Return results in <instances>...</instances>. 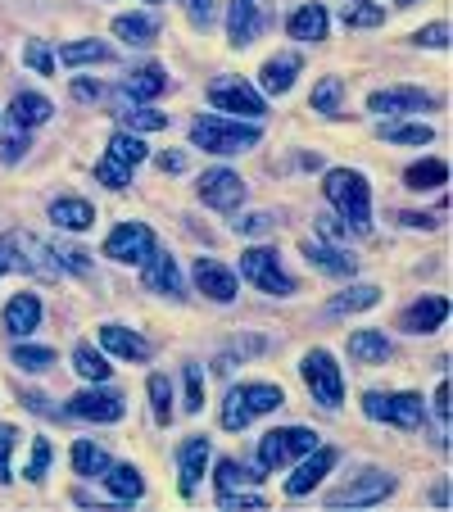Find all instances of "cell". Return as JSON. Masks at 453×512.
Segmentation results:
<instances>
[{"label":"cell","instance_id":"obj_1","mask_svg":"<svg viewBox=\"0 0 453 512\" xmlns=\"http://www.w3.org/2000/svg\"><path fill=\"white\" fill-rule=\"evenodd\" d=\"M322 191H327V200L336 204L345 232L363 236L367 227H372V191H367V177L363 173H354V168H331Z\"/></svg>","mask_w":453,"mask_h":512},{"label":"cell","instance_id":"obj_2","mask_svg":"<svg viewBox=\"0 0 453 512\" xmlns=\"http://www.w3.org/2000/svg\"><path fill=\"white\" fill-rule=\"evenodd\" d=\"M281 404H286L281 386H268V381H259V386H236L232 395L222 399V431H245L259 413H272V408H281Z\"/></svg>","mask_w":453,"mask_h":512},{"label":"cell","instance_id":"obj_3","mask_svg":"<svg viewBox=\"0 0 453 512\" xmlns=\"http://www.w3.org/2000/svg\"><path fill=\"white\" fill-rule=\"evenodd\" d=\"M191 141L209 155H245L250 145H259V127L250 123H227V118H195Z\"/></svg>","mask_w":453,"mask_h":512},{"label":"cell","instance_id":"obj_4","mask_svg":"<svg viewBox=\"0 0 453 512\" xmlns=\"http://www.w3.org/2000/svg\"><path fill=\"white\" fill-rule=\"evenodd\" d=\"M145 159V141L136 132H114L109 136V150L105 159L96 164V177L100 186H109V191H127V182H132V168Z\"/></svg>","mask_w":453,"mask_h":512},{"label":"cell","instance_id":"obj_5","mask_svg":"<svg viewBox=\"0 0 453 512\" xmlns=\"http://www.w3.org/2000/svg\"><path fill=\"white\" fill-rule=\"evenodd\" d=\"M309 449H318V435H313L309 426H281V431H268L259 440V467L277 472V467L295 463V458L309 454Z\"/></svg>","mask_w":453,"mask_h":512},{"label":"cell","instance_id":"obj_6","mask_svg":"<svg viewBox=\"0 0 453 512\" xmlns=\"http://www.w3.org/2000/svg\"><path fill=\"white\" fill-rule=\"evenodd\" d=\"M299 372H304V386L313 390V399H318V404H327V408L345 404V381H340L336 358H331L327 349H309V354H304V363H299Z\"/></svg>","mask_w":453,"mask_h":512},{"label":"cell","instance_id":"obj_7","mask_svg":"<svg viewBox=\"0 0 453 512\" xmlns=\"http://www.w3.org/2000/svg\"><path fill=\"white\" fill-rule=\"evenodd\" d=\"M0 245H5V259H10V268L32 272V277H41V281H55V277H59V259H55V250H46V245L37 241V236L10 232Z\"/></svg>","mask_w":453,"mask_h":512},{"label":"cell","instance_id":"obj_8","mask_svg":"<svg viewBox=\"0 0 453 512\" xmlns=\"http://www.w3.org/2000/svg\"><path fill=\"white\" fill-rule=\"evenodd\" d=\"M241 272L250 286L268 290V295H295V277H286L281 272V259L268 250V245H259V250H245L241 254Z\"/></svg>","mask_w":453,"mask_h":512},{"label":"cell","instance_id":"obj_9","mask_svg":"<svg viewBox=\"0 0 453 512\" xmlns=\"http://www.w3.org/2000/svg\"><path fill=\"white\" fill-rule=\"evenodd\" d=\"M363 413L376 417V422H390V426L413 431V426H422L426 404H422V395H367L363 399Z\"/></svg>","mask_w":453,"mask_h":512},{"label":"cell","instance_id":"obj_10","mask_svg":"<svg viewBox=\"0 0 453 512\" xmlns=\"http://www.w3.org/2000/svg\"><path fill=\"white\" fill-rule=\"evenodd\" d=\"M209 105L222 109V114H245V118L268 114V109H263V96L245 78H218V82H209Z\"/></svg>","mask_w":453,"mask_h":512},{"label":"cell","instance_id":"obj_11","mask_svg":"<svg viewBox=\"0 0 453 512\" xmlns=\"http://www.w3.org/2000/svg\"><path fill=\"white\" fill-rule=\"evenodd\" d=\"M268 28V0H232L227 5V41L232 46H254Z\"/></svg>","mask_w":453,"mask_h":512},{"label":"cell","instance_id":"obj_12","mask_svg":"<svg viewBox=\"0 0 453 512\" xmlns=\"http://www.w3.org/2000/svg\"><path fill=\"white\" fill-rule=\"evenodd\" d=\"M150 250H155V236H150L145 223H118L105 241V259L114 263H145Z\"/></svg>","mask_w":453,"mask_h":512},{"label":"cell","instance_id":"obj_13","mask_svg":"<svg viewBox=\"0 0 453 512\" xmlns=\"http://www.w3.org/2000/svg\"><path fill=\"white\" fill-rule=\"evenodd\" d=\"M390 490H395V476L367 472L363 481H349V485H340V490H331L327 503L331 508H363V503H381Z\"/></svg>","mask_w":453,"mask_h":512},{"label":"cell","instance_id":"obj_14","mask_svg":"<svg viewBox=\"0 0 453 512\" xmlns=\"http://www.w3.org/2000/svg\"><path fill=\"white\" fill-rule=\"evenodd\" d=\"M200 200L209 204V209L232 213L236 204L245 200V182L232 173V168H209V173L200 177Z\"/></svg>","mask_w":453,"mask_h":512},{"label":"cell","instance_id":"obj_15","mask_svg":"<svg viewBox=\"0 0 453 512\" xmlns=\"http://www.w3.org/2000/svg\"><path fill=\"white\" fill-rule=\"evenodd\" d=\"M367 109L372 114H422V109H435V96H426V91L417 87H390V91H376L372 100H367Z\"/></svg>","mask_w":453,"mask_h":512},{"label":"cell","instance_id":"obj_16","mask_svg":"<svg viewBox=\"0 0 453 512\" xmlns=\"http://www.w3.org/2000/svg\"><path fill=\"white\" fill-rule=\"evenodd\" d=\"M68 413L87 417V422H118L123 417V395H114V390H82V395L68 399Z\"/></svg>","mask_w":453,"mask_h":512},{"label":"cell","instance_id":"obj_17","mask_svg":"<svg viewBox=\"0 0 453 512\" xmlns=\"http://www.w3.org/2000/svg\"><path fill=\"white\" fill-rule=\"evenodd\" d=\"M141 281L155 290V295H168V300L182 295V272H177V259L168 250H150V259H145V268H141Z\"/></svg>","mask_w":453,"mask_h":512},{"label":"cell","instance_id":"obj_18","mask_svg":"<svg viewBox=\"0 0 453 512\" xmlns=\"http://www.w3.org/2000/svg\"><path fill=\"white\" fill-rule=\"evenodd\" d=\"M195 286L218 304H232L236 300V277L222 268L218 259H195Z\"/></svg>","mask_w":453,"mask_h":512},{"label":"cell","instance_id":"obj_19","mask_svg":"<svg viewBox=\"0 0 453 512\" xmlns=\"http://www.w3.org/2000/svg\"><path fill=\"white\" fill-rule=\"evenodd\" d=\"M96 340H100V349H109V354H118V358H132V363H145V358H150V345H145L136 331L118 327V322H105V327L96 331Z\"/></svg>","mask_w":453,"mask_h":512},{"label":"cell","instance_id":"obj_20","mask_svg":"<svg viewBox=\"0 0 453 512\" xmlns=\"http://www.w3.org/2000/svg\"><path fill=\"white\" fill-rule=\"evenodd\" d=\"M331 467H336V449H309V463H304V467H299V472L286 481V494H290V499L309 494L313 485H318L322 476L331 472Z\"/></svg>","mask_w":453,"mask_h":512},{"label":"cell","instance_id":"obj_21","mask_svg":"<svg viewBox=\"0 0 453 512\" xmlns=\"http://www.w3.org/2000/svg\"><path fill=\"white\" fill-rule=\"evenodd\" d=\"M444 318H449V300H444V295H422V300H417L413 309L404 313V331L422 336V331H435V327H440Z\"/></svg>","mask_w":453,"mask_h":512},{"label":"cell","instance_id":"obj_22","mask_svg":"<svg viewBox=\"0 0 453 512\" xmlns=\"http://www.w3.org/2000/svg\"><path fill=\"white\" fill-rule=\"evenodd\" d=\"M0 322H5L10 336H28V331H37V322H41V300L23 290V295H14V300L5 304V318Z\"/></svg>","mask_w":453,"mask_h":512},{"label":"cell","instance_id":"obj_23","mask_svg":"<svg viewBox=\"0 0 453 512\" xmlns=\"http://www.w3.org/2000/svg\"><path fill=\"white\" fill-rule=\"evenodd\" d=\"M295 73H299V55H295V50L272 55L268 64H263V73H259V87L268 91V96H281V91L295 87Z\"/></svg>","mask_w":453,"mask_h":512},{"label":"cell","instance_id":"obj_24","mask_svg":"<svg viewBox=\"0 0 453 512\" xmlns=\"http://www.w3.org/2000/svg\"><path fill=\"white\" fill-rule=\"evenodd\" d=\"M286 32L295 41H322V37H327V10H322L318 0L299 5V10L286 19Z\"/></svg>","mask_w":453,"mask_h":512},{"label":"cell","instance_id":"obj_25","mask_svg":"<svg viewBox=\"0 0 453 512\" xmlns=\"http://www.w3.org/2000/svg\"><path fill=\"white\" fill-rule=\"evenodd\" d=\"M123 91L132 100H155V96H164V91H168V73L159 64H141V68H132V73H127Z\"/></svg>","mask_w":453,"mask_h":512},{"label":"cell","instance_id":"obj_26","mask_svg":"<svg viewBox=\"0 0 453 512\" xmlns=\"http://www.w3.org/2000/svg\"><path fill=\"white\" fill-rule=\"evenodd\" d=\"M177 463H182V494H195V485H200V476H204V463H209V440L191 435L182 445V454H177Z\"/></svg>","mask_w":453,"mask_h":512},{"label":"cell","instance_id":"obj_27","mask_svg":"<svg viewBox=\"0 0 453 512\" xmlns=\"http://www.w3.org/2000/svg\"><path fill=\"white\" fill-rule=\"evenodd\" d=\"M50 223L68 227V232H87V227L96 223V209H91L87 200H73V195H64V200L50 204Z\"/></svg>","mask_w":453,"mask_h":512},{"label":"cell","instance_id":"obj_28","mask_svg":"<svg viewBox=\"0 0 453 512\" xmlns=\"http://www.w3.org/2000/svg\"><path fill=\"white\" fill-rule=\"evenodd\" d=\"M114 37L127 46H150L159 37V19L155 14H123V19H114Z\"/></svg>","mask_w":453,"mask_h":512},{"label":"cell","instance_id":"obj_29","mask_svg":"<svg viewBox=\"0 0 453 512\" xmlns=\"http://www.w3.org/2000/svg\"><path fill=\"white\" fill-rule=\"evenodd\" d=\"M349 354H354V363H386L395 349H390L386 331H354L349 336Z\"/></svg>","mask_w":453,"mask_h":512},{"label":"cell","instance_id":"obj_30","mask_svg":"<svg viewBox=\"0 0 453 512\" xmlns=\"http://www.w3.org/2000/svg\"><path fill=\"white\" fill-rule=\"evenodd\" d=\"M50 114H55V109H50V100L37 96V91H19V96H14V105H10V118L19 127H41Z\"/></svg>","mask_w":453,"mask_h":512},{"label":"cell","instance_id":"obj_31","mask_svg":"<svg viewBox=\"0 0 453 512\" xmlns=\"http://www.w3.org/2000/svg\"><path fill=\"white\" fill-rule=\"evenodd\" d=\"M73 472L87 476V481H100V476L109 472V454L96 440H78V445H73Z\"/></svg>","mask_w":453,"mask_h":512},{"label":"cell","instance_id":"obj_32","mask_svg":"<svg viewBox=\"0 0 453 512\" xmlns=\"http://www.w3.org/2000/svg\"><path fill=\"white\" fill-rule=\"evenodd\" d=\"M105 485H109V494H114V499H123V503H136L145 494V481H141V472H136V467H114V463H109Z\"/></svg>","mask_w":453,"mask_h":512},{"label":"cell","instance_id":"obj_33","mask_svg":"<svg viewBox=\"0 0 453 512\" xmlns=\"http://www.w3.org/2000/svg\"><path fill=\"white\" fill-rule=\"evenodd\" d=\"M444 177H449V164H444V159H422V164H413L404 173V182H408V191H440Z\"/></svg>","mask_w":453,"mask_h":512},{"label":"cell","instance_id":"obj_34","mask_svg":"<svg viewBox=\"0 0 453 512\" xmlns=\"http://www.w3.org/2000/svg\"><path fill=\"white\" fill-rule=\"evenodd\" d=\"M304 254H309V263L313 268H322V272H331V277H349L354 272V259H349L345 250H336V245H304Z\"/></svg>","mask_w":453,"mask_h":512},{"label":"cell","instance_id":"obj_35","mask_svg":"<svg viewBox=\"0 0 453 512\" xmlns=\"http://www.w3.org/2000/svg\"><path fill=\"white\" fill-rule=\"evenodd\" d=\"M59 59H64L68 68H78V64H114V50H109L105 41H73V46L59 50Z\"/></svg>","mask_w":453,"mask_h":512},{"label":"cell","instance_id":"obj_36","mask_svg":"<svg viewBox=\"0 0 453 512\" xmlns=\"http://www.w3.org/2000/svg\"><path fill=\"white\" fill-rule=\"evenodd\" d=\"M340 19H345V28H381L386 10L372 0H340Z\"/></svg>","mask_w":453,"mask_h":512},{"label":"cell","instance_id":"obj_37","mask_svg":"<svg viewBox=\"0 0 453 512\" xmlns=\"http://www.w3.org/2000/svg\"><path fill=\"white\" fill-rule=\"evenodd\" d=\"M73 368H78L87 381H96V386H100V381H109V372H114V368H109V358L100 354L96 345H78V349H73Z\"/></svg>","mask_w":453,"mask_h":512},{"label":"cell","instance_id":"obj_38","mask_svg":"<svg viewBox=\"0 0 453 512\" xmlns=\"http://www.w3.org/2000/svg\"><path fill=\"white\" fill-rule=\"evenodd\" d=\"M372 304H381V290L354 286V290H345V295H336V300L327 304V313H358V309H372Z\"/></svg>","mask_w":453,"mask_h":512},{"label":"cell","instance_id":"obj_39","mask_svg":"<svg viewBox=\"0 0 453 512\" xmlns=\"http://www.w3.org/2000/svg\"><path fill=\"white\" fill-rule=\"evenodd\" d=\"M376 132H381V141H399V145H426L435 136L426 123H381Z\"/></svg>","mask_w":453,"mask_h":512},{"label":"cell","instance_id":"obj_40","mask_svg":"<svg viewBox=\"0 0 453 512\" xmlns=\"http://www.w3.org/2000/svg\"><path fill=\"white\" fill-rule=\"evenodd\" d=\"M118 118H123V127L136 132V136L141 132H164L168 127V114H159V109H123Z\"/></svg>","mask_w":453,"mask_h":512},{"label":"cell","instance_id":"obj_41","mask_svg":"<svg viewBox=\"0 0 453 512\" xmlns=\"http://www.w3.org/2000/svg\"><path fill=\"white\" fill-rule=\"evenodd\" d=\"M340 96H345V82L340 78H322L318 91H313V109L327 118H340Z\"/></svg>","mask_w":453,"mask_h":512},{"label":"cell","instance_id":"obj_42","mask_svg":"<svg viewBox=\"0 0 453 512\" xmlns=\"http://www.w3.org/2000/svg\"><path fill=\"white\" fill-rule=\"evenodd\" d=\"M150 404H155V422L159 426H168L173 422V381L168 377H150Z\"/></svg>","mask_w":453,"mask_h":512},{"label":"cell","instance_id":"obj_43","mask_svg":"<svg viewBox=\"0 0 453 512\" xmlns=\"http://www.w3.org/2000/svg\"><path fill=\"white\" fill-rule=\"evenodd\" d=\"M14 363L23 372H46L55 368V349H41V345H14Z\"/></svg>","mask_w":453,"mask_h":512},{"label":"cell","instance_id":"obj_44","mask_svg":"<svg viewBox=\"0 0 453 512\" xmlns=\"http://www.w3.org/2000/svg\"><path fill=\"white\" fill-rule=\"evenodd\" d=\"M254 481H259V472L241 467L236 458H222V463H218V485H222V490H236V485H254Z\"/></svg>","mask_w":453,"mask_h":512},{"label":"cell","instance_id":"obj_45","mask_svg":"<svg viewBox=\"0 0 453 512\" xmlns=\"http://www.w3.org/2000/svg\"><path fill=\"white\" fill-rule=\"evenodd\" d=\"M23 64H32L41 78H50V73H55V59H50V50L41 46V41H28V46H23Z\"/></svg>","mask_w":453,"mask_h":512},{"label":"cell","instance_id":"obj_46","mask_svg":"<svg viewBox=\"0 0 453 512\" xmlns=\"http://www.w3.org/2000/svg\"><path fill=\"white\" fill-rule=\"evenodd\" d=\"M204 408V372L186 368V413H200Z\"/></svg>","mask_w":453,"mask_h":512},{"label":"cell","instance_id":"obj_47","mask_svg":"<svg viewBox=\"0 0 453 512\" xmlns=\"http://www.w3.org/2000/svg\"><path fill=\"white\" fill-rule=\"evenodd\" d=\"M14 440H19V431H14V426H0V485L14 481V476H10V449H14Z\"/></svg>","mask_w":453,"mask_h":512},{"label":"cell","instance_id":"obj_48","mask_svg":"<svg viewBox=\"0 0 453 512\" xmlns=\"http://www.w3.org/2000/svg\"><path fill=\"white\" fill-rule=\"evenodd\" d=\"M417 46H431V50H444L449 46V23H431V28H422L417 32Z\"/></svg>","mask_w":453,"mask_h":512},{"label":"cell","instance_id":"obj_49","mask_svg":"<svg viewBox=\"0 0 453 512\" xmlns=\"http://www.w3.org/2000/svg\"><path fill=\"white\" fill-rule=\"evenodd\" d=\"M50 467V445L46 440H32V463H28V481H41Z\"/></svg>","mask_w":453,"mask_h":512},{"label":"cell","instance_id":"obj_50","mask_svg":"<svg viewBox=\"0 0 453 512\" xmlns=\"http://www.w3.org/2000/svg\"><path fill=\"white\" fill-rule=\"evenodd\" d=\"M236 232H241V236H268V232H272V218H268V213H250V218H236Z\"/></svg>","mask_w":453,"mask_h":512},{"label":"cell","instance_id":"obj_51","mask_svg":"<svg viewBox=\"0 0 453 512\" xmlns=\"http://www.w3.org/2000/svg\"><path fill=\"white\" fill-rule=\"evenodd\" d=\"M182 5H186V14H191L195 28H209L213 23V0H182Z\"/></svg>","mask_w":453,"mask_h":512},{"label":"cell","instance_id":"obj_52","mask_svg":"<svg viewBox=\"0 0 453 512\" xmlns=\"http://www.w3.org/2000/svg\"><path fill=\"white\" fill-rule=\"evenodd\" d=\"M222 508H263L259 494H232V490H222Z\"/></svg>","mask_w":453,"mask_h":512},{"label":"cell","instance_id":"obj_53","mask_svg":"<svg viewBox=\"0 0 453 512\" xmlns=\"http://www.w3.org/2000/svg\"><path fill=\"white\" fill-rule=\"evenodd\" d=\"M23 150H28V141H23V136H10V141H0V159H5V164L23 159Z\"/></svg>","mask_w":453,"mask_h":512},{"label":"cell","instance_id":"obj_54","mask_svg":"<svg viewBox=\"0 0 453 512\" xmlns=\"http://www.w3.org/2000/svg\"><path fill=\"white\" fill-rule=\"evenodd\" d=\"M435 417H440V422H449V381H440V386H435Z\"/></svg>","mask_w":453,"mask_h":512},{"label":"cell","instance_id":"obj_55","mask_svg":"<svg viewBox=\"0 0 453 512\" xmlns=\"http://www.w3.org/2000/svg\"><path fill=\"white\" fill-rule=\"evenodd\" d=\"M159 168H164V173H182V168H186V155L168 150V155H159Z\"/></svg>","mask_w":453,"mask_h":512},{"label":"cell","instance_id":"obj_56","mask_svg":"<svg viewBox=\"0 0 453 512\" xmlns=\"http://www.w3.org/2000/svg\"><path fill=\"white\" fill-rule=\"evenodd\" d=\"M73 91H78V96H100V87H96V82H78V87H73Z\"/></svg>","mask_w":453,"mask_h":512},{"label":"cell","instance_id":"obj_57","mask_svg":"<svg viewBox=\"0 0 453 512\" xmlns=\"http://www.w3.org/2000/svg\"><path fill=\"white\" fill-rule=\"evenodd\" d=\"M5 268H10V259H5V245H0V272H5Z\"/></svg>","mask_w":453,"mask_h":512},{"label":"cell","instance_id":"obj_58","mask_svg":"<svg viewBox=\"0 0 453 512\" xmlns=\"http://www.w3.org/2000/svg\"><path fill=\"white\" fill-rule=\"evenodd\" d=\"M399 5H413V0H399Z\"/></svg>","mask_w":453,"mask_h":512},{"label":"cell","instance_id":"obj_59","mask_svg":"<svg viewBox=\"0 0 453 512\" xmlns=\"http://www.w3.org/2000/svg\"><path fill=\"white\" fill-rule=\"evenodd\" d=\"M145 5H159V0H145Z\"/></svg>","mask_w":453,"mask_h":512}]
</instances>
